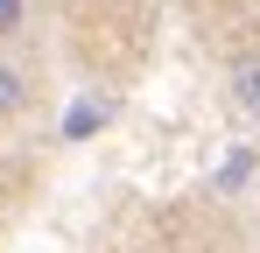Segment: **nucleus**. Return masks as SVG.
Here are the masks:
<instances>
[{
    "label": "nucleus",
    "mask_w": 260,
    "mask_h": 253,
    "mask_svg": "<svg viewBox=\"0 0 260 253\" xmlns=\"http://www.w3.org/2000/svg\"><path fill=\"white\" fill-rule=\"evenodd\" d=\"M28 28V0H0V42H14Z\"/></svg>",
    "instance_id": "7ed1b4c3"
},
{
    "label": "nucleus",
    "mask_w": 260,
    "mask_h": 253,
    "mask_svg": "<svg viewBox=\"0 0 260 253\" xmlns=\"http://www.w3.org/2000/svg\"><path fill=\"white\" fill-rule=\"evenodd\" d=\"M28 99H36V84H28V71L0 56V120H14V113H28Z\"/></svg>",
    "instance_id": "f03ea898"
},
{
    "label": "nucleus",
    "mask_w": 260,
    "mask_h": 253,
    "mask_svg": "<svg viewBox=\"0 0 260 253\" xmlns=\"http://www.w3.org/2000/svg\"><path fill=\"white\" fill-rule=\"evenodd\" d=\"M225 91H232V106H239L246 120H260V49H239V56H232Z\"/></svg>",
    "instance_id": "f257e3e1"
}]
</instances>
